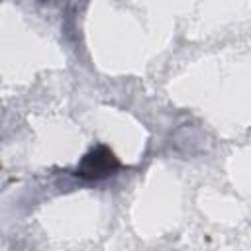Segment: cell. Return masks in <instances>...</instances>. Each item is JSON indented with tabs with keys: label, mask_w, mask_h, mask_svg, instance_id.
Masks as SVG:
<instances>
[{
	"label": "cell",
	"mask_w": 251,
	"mask_h": 251,
	"mask_svg": "<svg viewBox=\"0 0 251 251\" xmlns=\"http://www.w3.org/2000/svg\"><path fill=\"white\" fill-rule=\"evenodd\" d=\"M122 169V161L108 145H94L78 161L75 175L82 180H104Z\"/></svg>",
	"instance_id": "cell-1"
}]
</instances>
